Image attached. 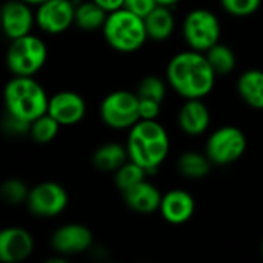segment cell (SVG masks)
I'll list each match as a JSON object with an SVG mask.
<instances>
[{"label":"cell","mask_w":263,"mask_h":263,"mask_svg":"<svg viewBox=\"0 0 263 263\" xmlns=\"http://www.w3.org/2000/svg\"><path fill=\"white\" fill-rule=\"evenodd\" d=\"M179 128L188 136H200L208 131L211 123L210 108L202 99H186L179 109Z\"/></svg>","instance_id":"9a60e30c"},{"label":"cell","mask_w":263,"mask_h":263,"mask_svg":"<svg viewBox=\"0 0 263 263\" xmlns=\"http://www.w3.org/2000/svg\"><path fill=\"white\" fill-rule=\"evenodd\" d=\"M211 165L213 162L210 160L206 153L202 154L197 151H186L177 160V171L180 173V176L190 180H200L210 174Z\"/></svg>","instance_id":"7402d4cb"},{"label":"cell","mask_w":263,"mask_h":263,"mask_svg":"<svg viewBox=\"0 0 263 263\" xmlns=\"http://www.w3.org/2000/svg\"><path fill=\"white\" fill-rule=\"evenodd\" d=\"M48 114L52 116L62 126L79 123L86 114L83 97L74 91H60L49 97Z\"/></svg>","instance_id":"4fadbf2b"},{"label":"cell","mask_w":263,"mask_h":263,"mask_svg":"<svg viewBox=\"0 0 263 263\" xmlns=\"http://www.w3.org/2000/svg\"><path fill=\"white\" fill-rule=\"evenodd\" d=\"M129 160L126 145L120 143H103L92 154V165L102 173H116Z\"/></svg>","instance_id":"d6986e66"},{"label":"cell","mask_w":263,"mask_h":263,"mask_svg":"<svg viewBox=\"0 0 263 263\" xmlns=\"http://www.w3.org/2000/svg\"><path fill=\"white\" fill-rule=\"evenodd\" d=\"M180 0H157L159 5H166V6H173L176 3H179Z\"/></svg>","instance_id":"d6a6232c"},{"label":"cell","mask_w":263,"mask_h":263,"mask_svg":"<svg viewBox=\"0 0 263 263\" xmlns=\"http://www.w3.org/2000/svg\"><path fill=\"white\" fill-rule=\"evenodd\" d=\"M216 77L205 52L194 49L176 54L166 66L168 85L185 100L206 97L214 88Z\"/></svg>","instance_id":"6da1fadb"},{"label":"cell","mask_w":263,"mask_h":263,"mask_svg":"<svg viewBox=\"0 0 263 263\" xmlns=\"http://www.w3.org/2000/svg\"><path fill=\"white\" fill-rule=\"evenodd\" d=\"M248 140L245 133L233 125L220 126L213 131L206 140L205 153L213 165L225 166L237 162L247 151Z\"/></svg>","instance_id":"ba28073f"},{"label":"cell","mask_w":263,"mask_h":263,"mask_svg":"<svg viewBox=\"0 0 263 263\" xmlns=\"http://www.w3.org/2000/svg\"><path fill=\"white\" fill-rule=\"evenodd\" d=\"M260 250H262V256H263V239H262V245H260Z\"/></svg>","instance_id":"e575fe53"},{"label":"cell","mask_w":263,"mask_h":263,"mask_svg":"<svg viewBox=\"0 0 263 263\" xmlns=\"http://www.w3.org/2000/svg\"><path fill=\"white\" fill-rule=\"evenodd\" d=\"M94 2L100 5L106 12H112L125 6V0H94Z\"/></svg>","instance_id":"1f68e13d"},{"label":"cell","mask_w":263,"mask_h":263,"mask_svg":"<svg viewBox=\"0 0 263 263\" xmlns=\"http://www.w3.org/2000/svg\"><path fill=\"white\" fill-rule=\"evenodd\" d=\"M23 2H26L28 5H35V6H39V5H42L43 2H46V0H23Z\"/></svg>","instance_id":"836d02e7"},{"label":"cell","mask_w":263,"mask_h":263,"mask_svg":"<svg viewBox=\"0 0 263 263\" xmlns=\"http://www.w3.org/2000/svg\"><path fill=\"white\" fill-rule=\"evenodd\" d=\"M34 250L32 236L18 227L0 231V260L3 263H20L26 260Z\"/></svg>","instance_id":"5bb4252c"},{"label":"cell","mask_w":263,"mask_h":263,"mask_svg":"<svg viewBox=\"0 0 263 263\" xmlns=\"http://www.w3.org/2000/svg\"><path fill=\"white\" fill-rule=\"evenodd\" d=\"M160 109H162V102L139 97L140 120H157V117L160 114Z\"/></svg>","instance_id":"f1b7e54d"},{"label":"cell","mask_w":263,"mask_h":263,"mask_svg":"<svg viewBox=\"0 0 263 263\" xmlns=\"http://www.w3.org/2000/svg\"><path fill=\"white\" fill-rule=\"evenodd\" d=\"M220 5L230 15L248 17L260 8L262 0H220Z\"/></svg>","instance_id":"83f0119b"},{"label":"cell","mask_w":263,"mask_h":263,"mask_svg":"<svg viewBox=\"0 0 263 263\" xmlns=\"http://www.w3.org/2000/svg\"><path fill=\"white\" fill-rule=\"evenodd\" d=\"M237 92L248 106L263 109V71H245L237 80Z\"/></svg>","instance_id":"ffe728a7"},{"label":"cell","mask_w":263,"mask_h":263,"mask_svg":"<svg viewBox=\"0 0 263 263\" xmlns=\"http://www.w3.org/2000/svg\"><path fill=\"white\" fill-rule=\"evenodd\" d=\"M205 55L217 76H227V74L233 72L236 68V63H237L234 51L230 46L223 45L222 42H219L213 48H210L205 52Z\"/></svg>","instance_id":"603a6c76"},{"label":"cell","mask_w":263,"mask_h":263,"mask_svg":"<svg viewBox=\"0 0 263 263\" xmlns=\"http://www.w3.org/2000/svg\"><path fill=\"white\" fill-rule=\"evenodd\" d=\"M92 245V233L80 223H66L57 228L51 236V248L55 254L69 257L89 250Z\"/></svg>","instance_id":"8fae6325"},{"label":"cell","mask_w":263,"mask_h":263,"mask_svg":"<svg viewBox=\"0 0 263 263\" xmlns=\"http://www.w3.org/2000/svg\"><path fill=\"white\" fill-rule=\"evenodd\" d=\"M3 100L6 112L31 123L48 112L49 97L34 77L14 76L5 86Z\"/></svg>","instance_id":"3957f363"},{"label":"cell","mask_w":263,"mask_h":263,"mask_svg":"<svg viewBox=\"0 0 263 263\" xmlns=\"http://www.w3.org/2000/svg\"><path fill=\"white\" fill-rule=\"evenodd\" d=\"M102 32L112 49L125 54L139 51L148 40L145 18L125 6L108 14Z\"/></svg>","instance_id":"277c9868"},{"label":"cell","mask_w":263,"mask_h":263,"mask_svg":"<svg viewBox=\"0 0 263 263\" xmlns=\"http://www.w3.org/2000/svg\"><path fill=\"white\" fill-rule=\"evenodd\" d=\"M196 210V202L185 190H171L162 197L160 214L171 225H182L188 222Z\"/></svg>","instance_id":"2e32d148"},{"label":"cell","mask_w":263,"mask_h":263,"mask_svg":"<svg viewBox=\"0 0 263 263\" xmlns=\"http://www.w3.org/2000/svg\"><path fill=\"white\" fill-rule=\"evenodd\" d=\"M126 149L129 160L149 173L160 168L170 153V137L157 120H139L128 129Z\"/></svg>","instance_id":"7a4b0ae2"},{"label":"cell","mask_w":263,"mask_h":263,"mask_svg":"<svg viewBox=\"0 0 263 263\" xmlns=\"http://www.w3.org/2000/svg\"><path fill=\"white\" fill-rule=\"evenodd\" d=\"M146 174H148V171L145 168L134 163L133 160H128L123 166H120L114 173V183L120 193H125L129 188L146 180Z\"/></svg>","instance_id":"d4e9b609"},{"label":"cell","mask_w":263,"mask_h":263,"mask_svg":"<svg viewBox=\"0 0 263 263\" xmlns=\"http://www.w3.org/2000/svg\"><path fill=\"white\" fill-rule=\"evenodd\" d=\"M48 48L45 42L32 34L11 40L6 51V66L12 76L34 77L46 63Z\"/></svg>","instance_id":"5b68a950"},{"label":"cell","mask_w":263,"mask_h":263,"mask_svg":"<svg viewBox=\"0 0 263 263\" xmlns=\"http://www.w3.org/2000/svg\"><path fill=\"white\" fill-rule=\"evenodd\" d=\"M68 205L66 190L55 182H42L29 190L26 206L35 217L52 219L65 211Z\"/></svg>","instance_id":"9c48e42d"},{"label":"cell","mask_w":263,"mask_h":263,"mask_svg":"<svg viewBox=\"0 0 263 263\" xmlns=\"http://www.w3.org/2000/svg\"><path fill=\"white\" fill-rule=\"evenodd\" d=\"M31 5L23 0H6L2 6V28L9 40L31 34L35 23Z\"/></svg>","instance_id":"7c38bea8"},{"label":"cell","mask_w":263,"mask_h":263,"mask_svg":"<svg viewBox=\"0 0 263 263\" xmlns=\"http://www.w3.org/2000/svg\"><path fill=\"white\" fill-rule=\"evenodd\" d=\"M0 196H2V199L8 205L17 206V205L26 203L28 196H29V188H28V185L23 180L15 179V177H11V179H6L2 183V186H0Z\"/></svg>","instance_id":"484cf974"},{"label":"cell","mask_w":263,"mask_h":263,"mask_svg":"<svg viewBox=\"0 0 263 263\" xmlns=\"http://www.w3.org/2000/svg\"><path fill=\"white\" fill-rule=\"evenodd\" d=\"M100 119L111 129H131L139 120V96L119 89L109 92L100 103Z\"/></svg>","instance_id":"52a82bcc"},{"label":"cell","mask_w":263,"mask_h":263,"mask_svg":"<svg viewBox=\"0 0 263 263\" xmlns=\"http://www.w3.org/2000/svg\"><path fill=\"white\" fill-rule=\"evenodd\" d=\"M182 34L190 49L206 52L210 48H213L216 43L220 42V35H222L220 20L210 9L205 8L193 9L186 14L183 20Z\"/></svg>","instance_id":"8992f818"},{"label":"cell","mask_w":263,"mask_h":263,"mask_svg":"<svg viewBox=\"0 0 263 263\" xmlns=\"http://www.w3.org/2000/svg\"><path fill=\"white\" fill-rule=\"evenodd\" d=\"M108 14L100 5H97L94 0L82 2L76 6V20L74 25L82 31H97L103 29V25L108 18Z\"/></svg>","instance_id":"44dd1931"},{"label":"cell","mask_w":263,"mask_h":263,"mask_svg":"<svg viewBox=\"0 0 263 263\" xmlns=\"http://www.w3.org/2000/svg\"><path fill=\"white\" fill-rule=\"evenodd\" d=\"M29 125L28 122L6 112V117L3 119V129L8 133V134H12V136H20V134H26L29 133Z\"/></svg>","instance_id":"f546056e"},{"label":"cell","mask_w":263,"mask_h":263,"mask_svg":"<svg viewBox=\"0 0 263 263\" xmlns=\"http://www.w3.org/2000/svg\"><path fill=\"white\" fill-rule=\"evenodd\" d=\"M74 20L76 6L72 0H46L37 6L35 23L46 34H62L74 25Z\"/></svg>","instance_id":"30bf717a"},{"label":"cell","mask_w":263,"mask_h":263,"mask_svg":"<svg viewBox=\"0 0 263 263\" xmlns=\"http://www.w3.org/2000/svg\"><path fill=\"white\" fill-rule=\"evenodd\" d=\"M145 26H146L148 39L154 42H163L170 39L174 32V28H176L174 14L171 12L170 6L157 5L145 17Z\"/></svg>","instance_id":"ac0fdd59"},{"label":"cell","mask_w":263,"mask_h":263,"mask_svg":"<svg viewBox=\"0 0 263 263\" xmlns=\"http://www.w3.org/2000/svg\"><path fill=\"white\" fill-rule=\"evenodd\" d=\"M136 92L142 99H153V100L163 103L165 96H166V83L162 77L151 74L140 80Z\"/></svg>","instance_id":"4316f807"},{"label":"cell","mask_w":263,"mask_h":263,"mask_svg":"<svg viewBox=\"0 0 263 263\" xmlns=\"http://www.w3.org/2000/svg\"><path fill=\"white\" fill-rule=\"evenodd\" d=\"M125 205L139 214H153L160 210L162 197L159 188L148 180L140 182L139 185L129 188L128 191L122 193Z\"/></svg>","instance_id":"e0dca14e"},{"label":"cell","mask_w":263,"mask_h":263,"mask_svg":"<svg viewBox=\"0 0 263 263\" xmlns=\"http://www.w3.org/2000/svg\"><path fill=\"white\" fill-rule=\"evenodd\" d=\"M157 0H125V8H128L129 11L139 14L140 17H146L156 6H157Z\"/></svg>","instance_id":"4dcf8cb0"},{"label":"cell","mask_w":263,"mask_h":263,"mask_svg":"<svg viewBox=\"0 0 263 263\" xmlns=\"http://www.w3.org/2000/svg\"><path fill=\"white\" fill-rule=\"evenodd\" d=\"M60 123L52 117L49 116L48 112L40 116L39 119H35L34 122H31L29 125V136L31 139L39 143V145H48L51 143L57 134H59V129H60Z\"/></svg>","instance_id":"cb8c5ba5"}]
</instances>
